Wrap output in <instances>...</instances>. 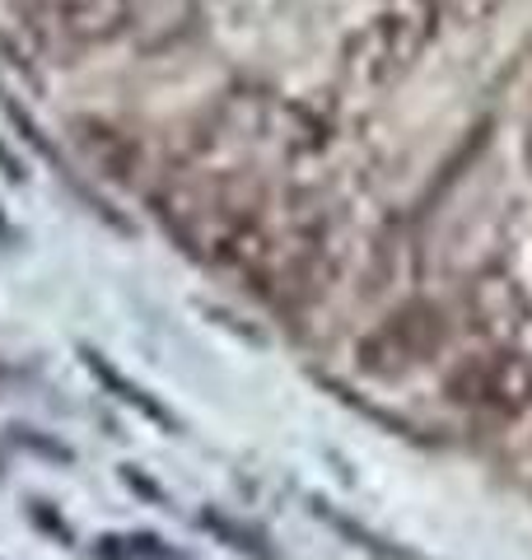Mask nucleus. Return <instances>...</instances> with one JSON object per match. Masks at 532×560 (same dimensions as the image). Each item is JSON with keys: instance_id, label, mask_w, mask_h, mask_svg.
I'll return each instance as SVG.
<instances>
[{"instance_id": "1", "label": "nucleus", "mask_w": 532, "mask_h": 560, "mask_svg": "<svg viewBox=\"0 0 532 560\" xmlns=\"http://www.w3.org/2000/svg\"><path fill=\"white\" fill-rule=\"evenodd\" d=\"M430 33L435 10L425 0H388L365 24H355L350 38L342 43V57H336L342 84L355 94H379L388 84H397L430 47Z\"/></svg>"}, {"instance_id": "2", "label": "nucleus", "mask_w": 532, "mask_h": 560, "mask_svg": "<svg viewBox=\"0 0 532 560\" xmlns=\"http://www.w3.org/2000/svg\"><path fill=\"white\" fill-rule=\"evenodd\" d=\"M449 397L463 407H482V411H523L532 401V360L519 346H490L486 355L467 360L463 370L449 378Z\"/></svg>"}, {"instance_id": "3", "label": "nucleus", "mask_w": 532, "mask_h": 560, "mask_svg": "<svg viewBox=\"0 0 532 560\" xmlns=\"http://www.w3.org/2000/svg\"><path fill=\"white\" fill-rule=\"evenodd\" d=\"M472 313H476V327H482V337H490L495 346H509L519 337L523 318L532 313L523 285L505 271H486L482 280L472 285Z\"/></svg>"}, {"instance_id": "4", "label": "nucleus", "mask_w": 532, "mask_h": 560, "mask_svg": "<svg viewBox=\"0 0 532 560\" xmlns=\"http://www.w3.org/2000/svg\"><path fill=\"white\" fill-rule=\"evenodd\" d=\"M47 14L70 43H108L127 33V0H47Z\"/></svg>"}, {"instance_id": "5", "label": "nucleus", "mask_w": 532, "mask_h": 560, "mask_svg": "<svg viewBox=\"0 0 532 560\" xmlns=\"http://www.w3.org/2000/svg\"><path fill=\"white\" fill-rule=\"evenodd\" d=\"M192 24V0H127V28L164 43Z\"/></svg>"}, {"instance_id": "6", "label": "nucleus", "mask_w": 532, "mask_h": 560, "mask_svg": "<svg viewBox=\"0 0 532 560\" xmlns=\"http://www.w3.org/2000/svg\"><path fill=\"white\" fill-rule=\"evenodd\" d=\"M528 154H532V131H528Z\"/></svg>"}]
</instances>
